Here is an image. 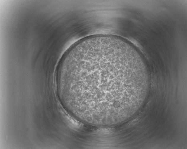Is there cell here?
Masks as SVG:
<instances>
[{"label": "cell", "instance_id": "1", "mask_svg": "<svg viewBox=\"0 0 187 149\" xmlns=\"http://www.w3.org/2000/svg\"><path fill=\"white\" fill-rule=\"evenodd\" d=\"M144 73L138 58L119 41L90 42L65 58L58 76L69 108L82 121L115 125L134 109Z\"/></svg>", "mask_w": 187, "mask_h": 149}]
</instances>
